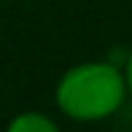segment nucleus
Here are the masks:
<instances>
[{"instance_id":"obj_2","label":"nucleus","mask_w":132,"mask_h":132,"mask_svg":"<svg viewBox=\"0 0 132 132\" xmlns=\"http://www.w3.org/2000/svg\"><path fill=\"white\" fill-rule=\"evenodd\" d=\"M5 132H59V127L49 116H43V113H38V111H24L16 119H11V124H8Z\"/></svg>"},{"instance_id":"obj_3","label":"nucleus","mask_w":132,"mask_h":132,"mask_svg":"<svg viewBox=\"0 0 132 132\" xmlns=\"http://www.w3.org/2000/svg\"><path fill=\"white\" fill-rule=\"evenodd\" d=\"M124 73H127V84H129V94H132V51H129L127 62H124Z\"/></svg>"},{"instance_id":"obj_1","label":"nucleus","mask_w":132,"mask_h":132,"mask_svg":"<svg viewBox=\"0 0 132 132\" xmlns=\"http://www.w3.org/2000/svg\"><path fill=\"white\" fill-rule=\"evenodd\" d=\"M127 92L124 68L113 62H81L59 78L57 105L76 121H100L121 108Z\"/></svg>"}]
</instances>
